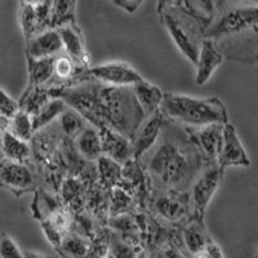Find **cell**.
I'll return each mask as SVG.
<instances>
[{
	"label": "cell",
	"mask_w": 258,
	"mask_h": 258,
	"mask_svg": "<svg viewBox=\"0 0 258 258\" xmlns=\"http://www.w3.org/2000/svg\"><path fill=\"white\" fill-rule=\"evenodd\" d=\"M53 97H61L68 105L97 128H110L132 140L146 119L132 87L105 84L93 78L66 87L49 88Z\"/></svg>",
	"instance_id": "cell-1"
},
{
	"label": "cell",
	"mask_w": 258,
	"mask_h": 258,
	"mask_svg": "<svg viewBox=\"0 0 258 258\" xmlns=\"http://www.w3.org/2000/svg\"><path fill=\"white\" fill-rule=\"evenodd\" d=\"M225 58L241 63L258 62V4H231L218 8L206 31Z\"/></svg>",
	"instance_id": "cell-2"
},
{
	"label": "cell",
	"mask_w": 258,
	"mask_h": 258,
	"mask_svg": "<svg viewBox=\"0 0 258 258\" xmlns=\"http://www.w3.org/2000/svg\"><path fill=\"white\" fill-rule=\"evenodd\" d=\"M200 155L197 145H181L173 138H165L149 161V170L160 183L170 191H181L194 181L200 168Z\"/></svg>",
	"instance_id": "cell-3"
},
{
	"label": "cell",
	"mask_w": 258,
	"mask_h": 258,
	"mask_svg": "<svg viewBox=\"0 0 258 258\" xmlns=\"http://www.w3.org/2000/svg\"><path fill=\"white\" fill-rule=\"evenodd\" d=\"M160 110L168 120L188 128L229 123L227 109L220 97H194L167 92Z\"/></svg>",
	"instance_id": "cell-4"
},
{
	"label": "cell",
	"mask_w": 258,
	"mask_h": 258,
	"mask_svg": "<svg viewBox=\"0 0 258 258\" xmlns=\"http://www.w3.org/2000/svg\"><path fill=\"white\" fill-rule=\"evenodd\" d=\"M158 16L177 49L195 66L203 39L206 38L204 27L181 7L168 8Z\"/></svg>",
	"instance_id": "cell-5"
},
{
	"label": "cell",
	"mask_w": 258,
	"mask_h": 258,
	"mask_svg": "<svg viewBox=\"0 0 258 258\" xmlns=\"http://www.w3.org/2000/svg\"><path fill=\"white\" fill-rule=\"evenodd\" d=\"M223 169L217 161L208 163L206 169L195 179L191 190V206L194 218L199 222H204V214L209 203L220 190L223 182Z\"/></svg>",
	"instance_id": "cell-6"
},
{
	"label": "cell",
	"mask_w": 258,
	"mask_h": 258,
	"mask_svg": "<svg viewBox=\"0 0 258 258\" xmlns=\"http://www.w3.org/2000/svg\"><path fill=\"white\" fill-rule=\"evenodd\" d=\"M85 75L105 84L116 87H132L144 79L133 66L123 61H110L89 66L85 71Z\"/></svg>",
	"instance_id": "cell-7"
},
{
	"label": "cell",
	"mask_w": 258,
	"mask_h": 258,
	"mask_svg": "<svg viewBox=\"0 0 258 258\" xmlns=\"http://www.w3.org/2000/svg\"><path fill=\"white\" fill-rule=\"evenodd\" d=\"M0 182L2 187L7 188L17 197L35 190V178L30 168L25 163L8 160L6 158L2 160Z\"/></svg>",
	"instance_id": "cell-8"
},
{
	"label": "cell",
	"mask_w": 258,
	"mask_h": 258,
	"mask_svg": "<svg viewBox=\"0 0 258 258\" xmlns=\"http://www.w3.org/2000/svg\"><path fill=\"white\" fill-rule=\"evenodd\" d=\"M217 163L223 169L229 167H249L250 165V159L246 154L245 147L235 126L230 123L223 124L222 144H221Z\"/></svg>",
	"instance_id": "cell-9"
},
{
	"label": "cell",
	"mask_w": 258,
	"mask_h": 258,
	"mask_svg": "<svg viewBox=\"0 0 258 258\" xmlns=\"http://www.w3.org/2000/svg\"><path fill=\"white\" fill-rule=\"evenodd\" d=\"M167 120L168 119L161 110H159L155 114L150 115L145 119L141 126L138 128L135 137L132 138L136 160L144 156L149 150L153 149L154 145L158 141L161 131L165 126Z\"/></svg>",
	"instance_id": "cell-10"
},
{
	"label": "cell",
	"mask_w": 258,
	"mask_h": 258,
	"mask_svg": "<svg viewBox=\"0 0 258 258\" xmlns=\"http://www.w3.org/2000/svg\"><path fill=\"white\" fill-rule=\"evenodd\" d=\"M191 140L197 145L203 160L212 163L217 161L218 154L222 144L223 124H209V125L200 126V128H188Z\"/></svg>",
	"instance_id": "cell-11"
},
{
	"label": "cell",
	"mask_w": 258,
	"mask_h": 258,
	"mask_svg": "<svg viewBox=\"0 0 258 258\" xmlns=\"http://www.w3.org/2000/svg\"><path fill=\"white\" fill-rule=\"evenodd\" d=\"M63 53V41L58 29L41 31L26 41V57L30 58H53Z\"/></svg>",
	"instance_id": "cell-12"
},
{
	"label": "cell",
	"mask_w": 258,
	"mask_h": 258,
	"mask_svg": "<svg viewBox=\"0 0 258 258\" xmlns=\"http://www.w3.org/2000/svg\"><path fill=\"white\" fill-rule=\"evenodd\" d=\"M223 59H225V56L217 47L216 41L207 36L203 39L198 61L195 63V68H197L195 83L197 85H204L206 83H208L214 71L221 66Z\"/></svg>",
	"instance_id": "cell-13"
},
{
	"label": "cell",
	"mask_w": 258,
	"mask_h": 258,
	"mask_svg": "<svg viewBox=\"0 0 258 258\" xmlns=\"http://www.w3.org/2000/svg\"><path fill=\"white\" fill-rule=\"evenodd\" d=\"M100 132L102 136L103 155L109 156L121 165H125L135 159V150L131 138L110 128H101Z\"/></svg>",
	"instance_id": "cell-14"
},
{
	"label": "cell",
	"mask_w": 258,
	"mask_h": 258,
	"mask_svg": "<svg viewBox=\"0 0 258 258\" xmlns=\"http://www.w3.org/2000/svg\"><path fill=\"white\" fill-rule=\"evenodd\" d=\"M58 31L63 41L64 54H68L80 68H89V56L85 49L84 39L79 26L77 24L66 25L58 27Z\"/></svg>",
	"instance_id": "cell-15"
},
{
	"label": "cell",
	"mask_w": 258,
	"mask_h": 258,
	"mask_svg": "<svg viewBox=\"0 0 258 258\" xmlns=\"http://www.w3.org/2000/svg\"><path fill=\"white\" fill-rule=\"evenodd\" d=\"M75 147L80 156L85 160H98L103 155L102 136H101L100 129L89 123L75 137Z\"/></svg>",
	"instance_id": "cell-16"
},
{
	"label": "cell",
	"mask_w": 258,
	"mask_h": 258,
	"mask_svg": "<svg viewBox=\"0 0 258 258\" xmlns=\"http://www.w3.org/2000/svg\"><path fill=\"white\" fill-rule=\"evenodd\" d=\"M132 89L146 117L160 110L164 100V92L161 91L159 85L142 79L141 82L132 85Z\"/></svg>",
	"instance_id": "cell-17"
},
{
	"label": "cell",
	"mask_w": 258,
	"mask_h": 258,
	"mask_svg": "<svg viewBox=\"0 0 258 258\" xmlns=\"http://www.w3.org/2000/svg\"><path fill=\"white\" fill-rule=\"evenodd\" d=\"M2 154L8 160L26 164L31 158V146L29 141L16 137L9 131H2Z\"/></svg>",
	"instance_id": "cell-18"
},
{
	"label": "cell",
	"mask_w": 258,
	"mask_h": 258,
	"mask_svg": "<svg viewBox=\"0 0 258 258\" xmlns=\"http://www.w3.org/2000/svg\"><path fill=\"white\" fill-rule=\"evenodd\" d=\"M27 59V73H29V83L30 85H41L47 87L53 79L54 75V61L56 57L53 58H30Z\"/></svg>",
	"instance_id": "cell-19"
},
{
	"label": "cell",
	"mask_w": 258,
	"mask_h": 258,
	"mask_svg": "<svg viewBox=\"0 0 258 258\" xmlns=\"http://www.w3.org/2000/svg\"><path fill=\"white\" fill-rule=\"evenodd\" d=\"M69 109L68 102L61 97H53L36 114L32 115L35 132L44 129L54 120H58L61 115Z\"/></svg>",
	"instance_id": "cell-20"
},
{
	"label": "cell",
	"mask_w": 258,
	"mask_h": 258,
	"mask_svg": "<svg viewBox=\"0 0 258 258\" xmlns=\"http://www.w3.org/2000/svg\"><path fill=\"white\" fill-rule=\"evenodd\" d=\"M181 8L197 18L206 31L218 13L217 0H185Z\"/></svg>",
	"instance_id": "cell-21"
},
{
	"label": "cell",
	"mask_w": 258,
	"mask_h": 258,
	"mask_svg": "<svg viewBox=\"0 0 258 258\" xmlns=\"http://www.w3.org/2000/svg\"><path fill=\"white\" fill-rule=\"evenodd\" d=\"M52 98L53 96L48 87L27 84L24 94L21 97L20 106L21 109L29 112L30 115H34Z\"/></svg>",
	"instance_id": "cell-22"
},
{
	"label": "cell",
	"mask_w": 258,
	"mask_h": 258,
	"mask_svg": "<svg viewBox=\"0 0 258 258\" xmlns=\"http://www.w3.org/2000/svg\"><path fill=\"white\" fill-rule=\"evenodd\" d=\"M183 236H185V244L187 246L188 252L198 255V257L202 255V253L206 249L207 244L211 241L208 234L206 232V229H204V222H199L198 220L192 221L186 226Z\"/></svg>",
	"instance_id": "cell-23"
},
{
	"label": "cell",
	"mask_w": 258,
	"mask_h": 258,
	"mask_svg": "<svg viewBox=\"0 0 258 258\" xmlns=\"http://www.w3.org/2000/svg\"><path fill=\"white\" fill-rule=\"evenodd\" d=\"M78 0H52V27L77 24Z\"/></svg>",
	"instance_id": "cell-24"
},
{
	"label": "cell",
	"mask_w": 258,
	"mask_h": 258,
	"mask_svg": "<svg viewBox=\"0 0 258 258\" xmlns=\"http://www.w3.org/2000/svg\"><path fill=\"white\" fill-rule=\"evenodd\" d=\"M188 200H185V197H182L179 194H173V195H165L160 198L156 203V208L159 213L163 214L168 220H178L181 218L185 212L188 209Z\"/></svg>",
	"instance_id": "cell-25"
},
{
	"label": "cell",
	"mask_w": 258,
	"mask_h": 258,
	"mask_svg": "<svg viewBox=\"0 0 258 258\" xmlns=\"http://www.w3.org/2000/svg\"><path fill=\"white\" fill-rule=\"evenodd\" d=\"M18 21H20V27L22 30L25 41L30 40L32 36L38 35L44 30L41 29L40 22L36 16L35 6L31 4H21L18 9Z\"/></svg>",
	"instance_id": "cell-26"
},
{
	"label": "cell",
	"mask_w": 258,
	"mask_h": 258,
	"mask_svg": "<svg viewBox=\"0 0 258 258\" xmlns=\"http://www.w3.org/2000/svg\"><path fill=\"white\" fill-rule=\"evenodd\" d=\"M6 131L15 135L16 137L24 140V141H31L35 136V128H34V120L32 115L21 109L13 117L9 119L8 128Z\"/></svg>",
	"instance_id": "cell-27"
},
{
	"label": "cell",
	"mask_w": 258,
	"mask_h": 258,
	"mask_svg": "<svg viewBox=\"0 0 258 258\" xmlns=\"http://www.w3.org/2000/svg\"><path fill=\"white\" fill-rule=\"evenodd\" d=\"M97 161H98V173L102 185L106 187H114L115 185H117V182L121 178L123 165L106 155H102Z\"/></svg>",
	"instance_id": "cell-28"
},
{
	"label": "cell",
	"mask_w": 258,
	"mask_h": 258,
	"mask_svg": "<svg viewBox=\"0 0 258 258\" xmlns=\"http://www.w3.org/2000/svg\"><path fill=\"white\" fill-rule=\"evenodd\" d=\"M59 124H61V128L63 131V133L68 137H77L85 126L88 125V121L83 116L80 112H78L77 110L73 109L69 106V109L61 115V117L58 119Z\"/></svg>",
	"instance_id": "cell-29"
},
{
	"label": "cell",
	"mask_w": 258,
	"mask_h": 258,
	"mask_svg": "<svg viewBox=\"0 0 258 258\" xmlns=\"http://www.w3.org/2000/svg\"><path fill=\"white\" fill-rule=\"evenodd\" d=\"M58 250L70 257H83L88 253V245L78 235H64Z\"/></svg>",
	"instance_id": "cell-30"
},
{
	"label": "cell",
	"mask_w": 258,
	"mask_h": 258,
	"mask_svg": "<svg viewBox=\"0 0 258 258\" xmlns=\"http://www.w3.org/2000/svg\"><path fill=\"white\" fill-rule=\"evenodd\" d=\"M0 117H6L9 120L21 110L20 101H16L4 88L0 89Z\"/></svg>",
	"instance_id": "cell-31"
},
{
	"label": "cell",
	"mask_w": 258,
	"mask_h": 258,
	"mask_svg": "<svg viewBox=\"0 0 258 258\" xmlns=\"http://www.w3.org/2000/svg\"><path fill=\"white\" fill-rule=\"evenodd\" d=\"M0 257L2 258H21L25 257V252L20 249V246L15 241V239L7 232L2 234L0 239Z\"/></svg>",
	"instance_id": "cell-32"
},
{
	"label": "cell",
	"mask_w": 258,
	"mask_h": 258,
	"mask_svg": "<svg viewBox=\"0 0 258 258\" xmlns=\"http://www.w3.org/2000/svg\"><path fill=\"white\" fill-rule=\"evenodd\" d=\"M129 202H131V200H129V197L123 190H115L114 199H112V204H114L115 211L121 213V212L128 207Z\"/></svg>",
	"instance_id": "cell-33"
},
{
	"label": "cell",
	"mask_w": 258,
	"mask_h": 258,
	"mask_svg": "<svg viewBox=\"0 0 258 258\" xmlns=\"http://www.w3.org/2000/svg\"><path fill=\"white\" fill-rule=\"evenodd\" d=\"M142 2H144V0H112V3H114L115 6L124 9L125 12L131 13V15L137 12V9L141 7Z\"/></svg>",
	"instance_id": "cell-34"
},
{
	"label": "cell",
	"mask_w": 258,
	"mask_h": 258,
	"mask_svg": "<svg viewBox=\"0 0 258 258\" xmlns=\"http://www.w3.org/2000/svg\"><path fill=\"white\" fill-rule=\"evenodd\" d=\"M200 257L222 258V257H225V254H223L222 249H221V246L218 245L217 243H214L213 240H211L208 244H207L206 249H204V252L202 253V255H200Z\"/></svg>",
	"instance_id": "cell-35"
},
{
	"label": "cell",
	"mask_w": 258,
	"mask_h": 258,
	"mask_svg": "<svg viewBox=\"0 0 258 258\" xmlns=\"http://www.w3.org/2000/svg\"><path fill=\"white\" fill-rule=\"evenodd\" d=\"M185 0H158V7H156V15H160L163 11L172 7H181Z\"/></svg>",
	"instance_id": "cell-36"
},
{
	"label": "cell",
	"mask_w": 258,
	"mask_h": 258,
	"mask_svg": "<svg viewBox=\"0 0 258 258\" xmlns=\"http://www.w3.org/2000/svg\"><path fill=\"white\" fill-rule=\"evenodd\" d=\"M218 8L231 4H258V0H217Z\"/></svg>",
	"instance_id": "cell-37"
},
{
	"label": "cell",
	"mask_w": 258,
	"mask_h": 258,
	"mask_svg": "<svg viewBox=\"0 0 258 258\" xmlns=\"http://www.w3.org/2000/svg\"><path fill=\"white\" fill-rule=\"evenodd\" d=\"M21 4H31V6H36V4L43 3L44 0H18Z\"/></svg>",
	"instance_id": "cell-38"
},
{
	"label": "cell",
	"mask_w": 258,
	"mask_h": 258,
	"mask_svg": "<svg viewBox=\"0 0 258 258\" xmlns=\"http://www.w3.org/2000/svg\"><path fill=\"white\" fill-rule=\"evenodd\" d=\"M25 257H44V254H36V252H25Z\"/></svg>",
	"instance_id": "cell-39"
},
{
	"label": "cell",
	"mask_w": 258,
	"mask_h": 258,
	"mask_svg": "<svg viewBox=\"0 0 258 258\" xmlns=\"http://www.w3.org/2000/svg\"><path fill=\"white\" fill-rule=\"evenodd\" d=\"M257 257H258V250H257Z\"/></svg>",
	"instance_id": "cell-40"
}]
</instances>
